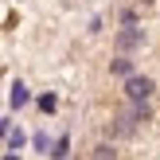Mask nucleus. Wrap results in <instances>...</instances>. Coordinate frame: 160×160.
I'll use <instances>...</instances> for the list:
<instances>
[{
	"label": "nucleus",
	"mask_w": 160,
	"mask_h": 160,
	"mask_svg": "<svg viewBox=\"0 0 160 160\" xmlns=\"http://www.w3.org/2000/svg\"><path fill=\"white\" fill-rule=\"evenodd\" d=\"M47 145H51V137L47 133H35V152H47Z\"/></svg>",
	"instance_id": "ddd939ff"
},
{
	"label": "nucleus",
	"mask_w": 160,
	"mask_h": 160,
	"mask_svg": "<svg viewBox=\"0 0 160 160\" xmlns=\"http://www.w3.org/2000/svg\"><path fill=\"white\" fill-rule=\"evenodd\" d=\"M121 94H125V102H152L156 98V78L137 70V74L121 78Z\"/></svg>",
	"instance_id": "f257e3e1"
},
{
	"label": "nucleus",
	"mask_w": 160,
	"mask_h": 160,
	"mask_svg": "<svg viewBox=\"0 0 160 160\" xmlns=\"http://www.w3.org/2000/svg\"><path fill=\"white\" fill-rule=\"evenodd\" d=\"M47 156L51 160H70V133H62L55 145H47Z\"/></svg>",
	"instance_id": "6e6552de"
},
{
	"label": "nucleus",
	"mask_w": 160,
	"mask_h": 160,
	"mask_svg": "<svg viewBox=\"0 0 160 160\" xmlns=\"http://www.w3.org/2000/svg\"><path fill=\"white\" fill-rule=\"evenodd\" d=\"M12 125H16V117H12V113H8V117H0V137H4V133L12 129Z\"/></svg>",
	"instance_id": "4468645a"
},
{
	"label": "nucleus",
	"mask_w": 160,
	"mask_h": 160,
	"mask_svg": "<svg viewBox=\"0 0 160 160\" xmlns=\"http://www.w3.org/2000/svg\"><path fill=\"white\" fill-rule=\"evenodd\" d=\"M109 74H113V78L137 74V59H133V55H117V59H109Z\"/></svg>",
	"instance_id": "39448f33"
},
{
	"label": "nucleus",
	"mask_w": 160,
	"mask_h": 160,
	"mask_svg": "<svg viewBox=\"0 0 160 160\" xmlns=\"http://www.w3.org/2000/svg\"><path fill=\"white\" fill-rule=\"evenodd\" d=\"M141 23H145L141 8H121V16H117V28H141Z\"/></svg>",
	"instance_id": "1a4fd4ad"
},
{
	"label": "nucleus",
	"mask_w": 160,
	"mask_h": 160,
	"mask_svg": "<svg viewBox=\"0 0 160 160\" xmlns=\"http://www.w3.org/2000/svg\"><path fill=\"white\" fill-rule=\"evenodd\" d=\"M145 43H148V31L145 28H117L113 31V51L117 55H133V51H141Z\"/></svg>",
	"instance_id": "f03ea898"
},
{
	"label": "nucleus",
	"mask_w": 160,
	"mask_h": 160,
	"mask_svg": "<svg viewBox=\"0 0 160 160\" xmlns=\"http://www.w3.org/2000/svg\"><path fill=\"white\" fill-rule=\"evenodd\" d=\"M0 160H20V152H4V156H0Z\"/></svg>",
	"instance_id": "2eb2a0df"
},
{
	"label": "nucleus",
	"mask_w": 160,
	"mask_h": 160,
	"mask_svg": "<svg viewBox=\"0 0 160 160\" xmlns=\"http://www.w3.org/2000/svg\"><path fill=\"white\" fill-rule=\"evenodd\" d=\"M90 160H117V141H102V145H94V156Z\"/></svg>",
	"instance_id": "9b49d317"
},
{
	"label": "nucleus",
	"mask_w": 160,
	"mask_h": 160,
	"mask_svg": "<svg viewBox=\"0 0 160 160\" xmlns=\"http://www.w3.org/2000/svg\"><path fill=\"white\" fill-rule=\"evenodd\" d=\"M137 129H141V125H133L129 113H117L113 121L106 125V137H109V141H133V137H137Z\"/></svg>",
	"instance_id": "7ed1b4c3"
},
{
	"label": "nucleus",
	"mask_w": 160,
	"mask_h": 160,
	"mask_svg": "<svg viewBox=\"0 0 160 160\" xmlns=\"http://www.w3.org/2000/svg\"><path fill=\"white\" fill-rule=\"evenodd\" d=\"M102 28H106V20H102V16H94V20H90V28H86V31H90V35H102Z\"/></svg>",
	"instance_id": "f8f14e48"
},
{
	"label": "nucleus",
	"mask_w": 160,
	"mask_h": 160,
	"mask_svg": "<svg viewBox=\"0 0 160 160\" xmlns=\"http://www.w3.org/2000/svg\"><path fill=\"white\" fill-rule=\"evenodd\" d=\"M4 145H8V152H23V145H28V133H23L20 125H12V129L4 133Z\"/></svg>",
	"instance_id": "0eeeda50"
},
{
	"label": "nucleus",
	"mask_w": 160,
	"mask_h": 160,
	"mask_svg": "<svg viewBox=\"0 0 160 160\" xmlns=\"http://www.w3.org/2000/svg\"><path fill=\"white\" fill-rule=\"evenodd\" d=\"M35 106H39V113H47V117H51L55 109H59V94H55V90H43V94L35 98Z\"/></svg>",
	"instance_id": "9d476101"
},
{
	"label": "nucleus",
	"mask_w": 160,
	"mask_h": 160,
	"mask_svg": "<svg viewBox=\"0 0 160 160\" xmlns=\"http://www.w3.org/2000/svg\"><path fill=\"white\" fill-rule=\"evenodd\" d=\"M28 102H31V86L23 82V78H16V82L8 86V106H12V113H16V109H23Z\"/></svg>",
	"instance_id": "20e7f679"
},
{
	"label": "nucleus",
	"mask_w": 160,
	"mask_h": 160,
	"mask_svg": "<svg viewBox=\"0 0 160 160\" xmlns=\"http://www.w3.org/2000/svg\"><path fill=\"white\" fill-rule=\"evenodd\" d=\"M125 113L133 117V125H145V121H152V102H129Z\"/></svg>",
	"instance_id": "423d86ee"
},
{
	"label": "nucleus",
	"mask_w": 160,
	"mask_h": 160,
	"mask_svg": "<svg viewBox=\"0 0 160 160\" xmlns=\"http://www.w3.org/2000/svg\"><path fill=\"white\" fill-rule=\"evenodd\" d=\"M137 4H141V8H152V4H156V0H137Z\"/></svg>",
	"instance_id": "dca6fc26"
}]
</instances>
